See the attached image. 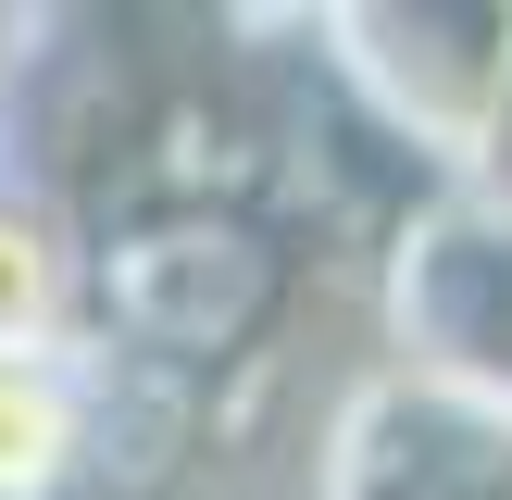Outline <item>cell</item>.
Masks as SVG:
<instances>
[{
  "label": "cell",
  "instance_id": "6da1fadb",
  "mask_svg": "<svg viewBox=\"0 0 512 500\" xmlns=\"http://www.w3.org/2000/svg\"><path fill=\"white\" fill-rule=\"evenodd\" d=\"M88 225V350L213 400L225 363H263L300 300V250L250 188H188V200H113Z\"/></svg>",
  "mask_w": 512,
  "mask_h": 500
},
{
  "label": "cell",
  "instance_id": "7a4b0ae2",
  "mask_svg": "<svg viewBox=\"0 0 512 500\" xmlns=\"http://www.w3.org/2000/svg\"><path fill=\"white\" fill-rule=\"evenodd\" d=\"M313 75L413 163V188H475L512 113V0H338L313 13Z\"/></svg>",
  "mask_w": 512,
  "mask_h": 500
},
{
  "label": "cell",
  "instance_id": "3957f363",
  "mask_svg": "<svg viewBox=\"0 0 512 500\" xmlns=\"http://www.w3.org/2000/svg\"><path fill=\"white\" fill-rule=\"evenodd\" d=\"M313 500H512V413L413 363H363L325 413Z\"/></svg>",
  "mask_w": 512,
  "mask_h": 500
},
{
  "label": "cell",
  "instance_id": "277c9868",
  "mask_svg": "<svg viewBox=\"0 0 512 500\" xmlns=\"http://www.w3.org/2000/svg\"><path fill=\"white\" fill-rule=\"evenodd\" d=\"M113 488V363L88 338L0 363V500H100Z\"/></svg>",
  "mask_w": 512,
  "mask_h": 500
},
{
  "label": "cell",
  "instance_id": "5b68a950",
  "mask_svg": "<svg viewBox=\"0 0 512 500\" xmlns=\"http://www.w3.org/2000/svg\"><path fill=\"white\" fill-rule=\"evenodd\" d=\"M88 338V225L63 213L38 163L0 150V363Z\"/></svg>",
  "mask_w": 512,
  "mask_h": 500
},
{
  "label": "cell",
  "instance_id": "8992f818",
  "mask_svg": "<svg viewBox=\"0 0 512 500\" xmlns=\"http://www.w3.org/2000/svg\"><path fill=\"white\" fill-rule=\"evenodd\" d=\"M463 200H488V213L512 225V113H500V138H488V163H475V188Z\"/></svg>",
  "mask_w": 512,
  "mask_h": 500
},
{
  "label": "cell",
  "instance_id": "52a82bcc",
  "mask_svg": "<svg viewBox=\"0 0 512 500\" xmlns=\"http://www.w3.org/2000/svg\"><path fill=\"white\" fill-rule=\"evenodd\" d=\"M25 38H38V25H25V13H0V150H13V88H25Z\"/></svg>",
  "mask_w": 512,
  "mask_h": 500
}]
</instances>
